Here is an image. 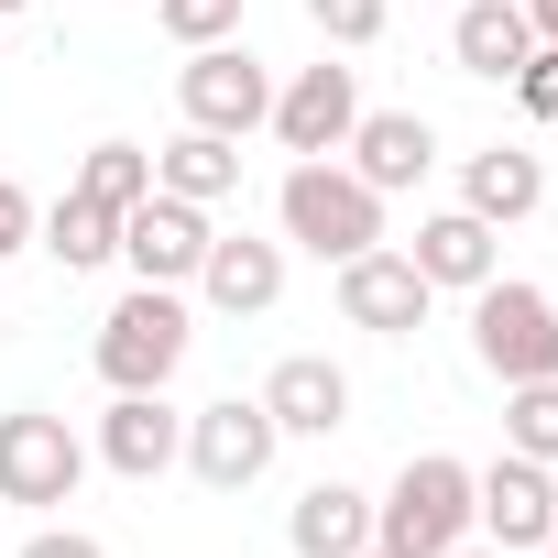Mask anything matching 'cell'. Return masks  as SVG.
<instances>
[{
	"instance_id": "32",
	"label": "cell",
	"mask_w": 558,
	"mask_h": 558,
	"mask_svg": "<svg viewBox=\"0 0 558 558\" xmlns=\"http://www.w3.org/2000/svg\"><path fill=\"white\" fill-rule=\"evenodd\" d=\"M12 12H34V0H0V23H12Z\"/></svg>"
},
{
	"instance_id": "4",
	"label": "cell",
	"mask_w": 558,
	"mask_h": 558,
	"mask_svg": "<svg viewBox=\"0 0 558 558\" xmlns=\"http://www.w3.org/2000/svg\"><path fill=\"white\" fill-rule=\"evenodd\" d=\"M471 362H482L493 384H536V373H558V296L525 286V274L471 286Z\"/></svg>"
},
{
	"instance_id": "30",
	"label": "cell",
	"mask_w": 558,
	"mask_h": 558,
	"mask_svg": "<svg viewBox=\"0 0 558 558\" xmlns=\"http://www.w3.org/2000/svg\"><path fill=\"white\" fill-rule=\"evenodd\" d=\"M449 558H504V547H482V536H460V547H449Z\"/></svg>"
},
{
	"instance_id": "31",
	"label": "cell",
	"mask_w": 558,
	"mask_h": 558,
	"mask_svg": "<svg viewBox=\"0 0 558 558\" xmlns=\"http://www.w3.org/2000/svg\"><path fill=\"white\" fill-rule=\"evenodd\" d=\"M362 558H405V547H384V536H373V547H362Z\"/></svg>"
},
{
	"instance_id": "11",
	"label": "cell",
	"mask_w": 558,
	"mask_h": 558,
	"mask_svg": "<svg viewBox=\"0 0 558 558\" xmlns=\"http://www.w3.org/2000/svg\"><path fill=\"white\" fill-rule=\"evenodd\" d=\"M208 208H186V197H143V208H121V263H132V286H197V263H208Z\"/></svg>"
},
{
	"instance_id": "22",
	"label": "cell",
	"mask_w": 558,
	"mask_h": 558,
	"mask_svg": "<svg viewBox=\"0 0 558 558\" xmlns=\"http://www.w3.org/2000/svg\"><path fill=\"white\" fill-rule=\"evenodd\" d=\"M66 186H88V197H110V208H143V197H154V154H143V143H88Z\"/></svg>"
},
{
	"instance_id": "2",
	"label": "cell",
	"mask_w": 558,
	"mask_h": 558,
	"mask_svg": "<svg viewBox=\"0 0 558 558\" xmlns=\"http://www.w3.org/2000/svg\"><path fill=\"white\" fill-rule=\"evenodd\" d=\"M186 340H197L186 286H132V296L99 318V384H110V395H165V384L186 373Z\"/></svg>"
},
{
	"instance_id": "17",
	"label": "cell",
	"mask_w": 558,
	"mask_h": 558,
	"mask_svg": "<svg viewBox=\"0 0 558 558\" xmlns=\"http://www.w3.org/2000/svg\"><path fill=\"white\" fill-rule=\"evenodd\" d=\"M460 208L493 219V230L536 219V208H547V154H536V143H482V154H460Z\"/></svg>"
},
{
	"instance_id": "7",
	"label": "cell",
	"mask_w": 558,
	"mask_h": 558,
	"mask_svg": "<svg viewBox=\"0 0 558 558\" xmlns=\"http://www.w3.org/2000/svg\"><path fill=\"white\" fill-rule=\"evenodd\" d=\"M274 449H286V427L263 416V395H208V405L186 416V471H197L208 493H252V482L274 471Z\"/></svg>"
},
{
	"instance_id": "25",
	"label": "cell",
	"mask_w": 558,
	"mask_h": 558,
	"mask_svg": "<svg viewBox=\"0 0 558 558\" xmlns=\"http://www.w3.org/2000/svg\"><path fill=\"white\" fill-rule=\"evenodd\" d=\"M154 23H165L175 45H230V34H241V0H154Z\"/></svg>"
},
{
	"instance_id": "26",
	"label": "cell",
	"mask_w": 558,
	"mask_h": 558,
	"mask_svg": "<svg viewBox=\"0 0 558 558\" xmlns=\"http://www.w3.org/2000/svg\"><path fill=\"white\" fill-rule=\"evenodd\" d=\"M514 99H525V121H558V45H536L514 66Z\"/></svg>"
},
{
	"instance_id": "29",
	"label": "cell",
	"mask_w": 558,
	"mask_h": 558,
	"mask_svg": "<svg viewBox=\"0 0 558 558\" xmlns=\"http://www.w3.org/2000/svg\"><path fill=\"white\" fill-rule=\"evenodd\" d=\"M525 23H536V45H558V0H525Z\"/></svg>"
},
{
	"instance_id": "19",
	"label": "cell",
	"mask_w": 558,
	"mask_h": 558,
	"mask_svg": "<svg viewBox=\"0 0 558 558\" xmlns=\"http://www.w3.org/2000/svg\"><path fill=\"white\" fill-rule=\"evenodd\" d=\"M286 547L296 558H362L373 547V493L362 482H307L296 514H286Z\"/></svg>"
},
{
	"instance_id": "33",
	"label": "cell",
	"mask_w": 558,
	"mask_h": 558,
	"mask_svg": "<svg viewBox=\"0 0 558 558\" xmlns=\"http://www.w3.org/2000/svg\"><path fill=\"white\" fill-rule=\"evenodd\" d=\"M547 558H558V536H547Z\"/></svg>"
},
{
	"instance_id": "27",
	"label": "cell",
	"mask_w": 558,
	"mask_h": 558,
	"mask_svg": "<svg viewBox=\"0 0 558 558\" xmlns=\"http://www.w3.org/2000/svg\"><path fill=\"white\" fill-rule=\"evenodd\" d=\"M12 558H110V547H99L88 525H45V536H23Z\"/></svg>"
},
{
	"instance_id": "6",
	"label": "cell",
	"mask_w": 558,
	"mask_h": 558,
	"mask_svg": "<svg viewBox=\"0 0 558 558\" xmlns=\"http://www.w3.org/2000/svg\"><path fill=\"white\" fill-rule=\"evenodd\" d=\"M77 482H88V438L66 427V416H45V405H12L0 416V504H77Z\"/></svg>"
},
{
	"instance_id": "15",
	"label": "cell",
	"mask_w": 558,
	"mask_h": 558,
	"mask_svg": "<svg viewBox=\"0 0 558 558\" xmlns=\"http://www.w3.org/2000/svg\"><path fill=\"white\" fill-rule=\"evenodd\" d=\"M405 263L427 274L438 296H471V286H493V274H504V230H493V219H471V208H438V219H416Z\"/></svg>"
},
{
	"instance_id": "23",
	"label": "cell",
	"mask_w": 558,
	"mask_h": 558,
	"mask_svg": "<svg viewBox=\"0 0 558 558\" xmlns=\"http://www.w3.org/2000/svg\"><path fill=\"white\" fill-rule=\"evenodd\" d=\"M504 449H525V460H547V471H558V373L504 384Z\"/></svg>"
},
{
	"instance_id": "3",
	"label": "cell",
	"mask_w": 558,
	"mask_h": 558,
	"mask_svg": "<svg viewBox=\"0 0 558 558\" xmlns=\"http://www.w3.org/2000/svg\"><path fill=\"white\" fill-rule=\"evenodd\" d=\"M373 536H384V547H405V558H449V547L471 536V460L416 449V460L373 493Z\"/></svg>"
},
{
	"instance_id": "8",
	"label": "cell",
	"mask_w": 558,
	"mask_h": 558,
	"mask_svg": "<svg viewBox=\"0 0 558 558\" xmlns=\"http://www.w3.org/2000/svg\"><path fill=\"white\" fill-rule=\"evenodd\" d=\"M471 536L482 547H547L558 536V482H547V460H525V449H504L493 471H471Z\"/></svg>"
},
{
	"instance_id": "28",
	"label": "cell",
	"mask_w": 558,
	"mask_h": 558,
	"mask_svg": "<svg viewBox=\"0 0 558 558\" xmlns=\"http://www.w3.org/2000/svg\"><path fill=\"white\" fill-rule=\"evenodd\" d=\"M34 230H45V219H34V197H23L12 175H0V263H12V252H23Z\"/></svg>"
},
{
	"instance_id": "10",
	"label": "cell",
	"mask_w": 558,
	"mask_h": 558,
	"mask_svg": "<svg viewBox=\"0 0 558 558\" xmlns=\"http://www.w3.org/2000/svg\"><path fill=\"white\" fill-rule=\"evenodd\" d=\"M351 121H362V66L318 56V66H296L286 88H274V121H263V132L286 143V154H340Z\"/></svg>"
},
{
	"instance_id": "34",
	"label": "cell",
	"mask_w": 558,
	"mask_h": 558,
	"mask_svg": "<svg viewBox=\"0 0 558 558\" xmlns=\"http://www.w3.org/2000/svg\"><path fill=\"white\" fill-rule=\"evenodd\" d=\"M0 558H12V547H0Z\"/></svg>"
},
{
	"instance_id": "5",
	"label": "cell",
	"mask_w": 558,
	"mask_h": 558,
	"mask_svg": "<svg viewBox=\"0 0 558 558\" xmlns=\"http://www.w3.org/2000/svg\"><path fill=\"white\" fill-rule=\"evenodd\" d=\"M175 110H186L197 132L241 143V132L274 121V66H263L252 45H186V66H175Z\"/></svg>"
},
{
	"instance_id": "13",
	"label": "cell",
	"mask_w": 558,
	"mask_h": 558,
	"mask_svg": "<svg viewBox=\"0 0 558 558\" xmlns=\"http://www.w3.org/2000/svg\"><path fill=\"white\" fill-rule=\"evenodd\" d=\"M340 154H351V175H362L373 197H405V186H427V165H438V121H427V110H362Z\"/></svg>"
},
{
	"instance_id": "14",
	"label": "cell",
	"mask_w": 558,
	"mask_h": 558,
	"mask_svg": "<svg viewBox=\"0 0 558 558\" xmlns=\"http://www.w3.org/2000/svg\"><path fill=\"white\" fill-rule=\"evenodd\" d=\"M263 416L286 427V438H340L351 427V373L329 351H286V362L263 373Z\"/></svg>"
},
{
	"instance_id": "16",
	"label": "cell",
	"mask_w": 558,
	"mask_h": 558,
	"mask_svg": "<svg viewBox=\"0 0 558 558\" xmlns=\"http://www.w3.org/2000/svg\"><path fill=\"white\" fill-rule=\"evenodd\" d=\"M197 296L219 318H263L274 296H286V241H263V230H219L208 263H197Z\"/></svg>"
},
{
	"instance_id": "12",
	"label": "cell",
	"mask_w": 558,
	"mask_h": 558,
	"mask_svg": "<svg viewBox=\"0 0 558 558\" xmlns=\"http://www.w3.org/2000/svg\"><path fill=\"white\" fill-rule=\"evenodd\" d=\"M88 460H99V471H121V482H165V471L186 460V416H175L165 395H110V416H99Z\"/></svg>"
},
{
	"instance_id": "1",
	"label": "cell",
	"mask_w": 558,
	"mask_h": 558,
	"mask_svg": "<svg viewBox=\"0 0 558 558\" xmlns=\"http://www.w3.org/2000/svg\"><path fill=\"white\" fill-rule=\"evenodd\" d=\"M274 230H286V252H318V263H351L384 241V197L340 165V154H296L286 186H274Z\"/></svg>"
},
{
	"instance_id": "24",
	"label": "cell",
	"mask_w": 558,
	"mask_h": 558,
	"mask_svg": "<svg viewBox=\"0 0 558 558\" xmlns=\"http://www.w3.org/2000/svg\"><path fill=\"white\" fill-rule=\"evenodd\" d=\"M307 23H318V45H329V56H362V45H384V34H395V0H307Z\"/></svg>"
},
{
	"instance_id": "9",
	"label": "cell",
	"mask_w": 558,
	"mask_h": 558,
	"mask_svg": "<svg viewBox=\"0 0 558 558\" xmlns=\"http://www.w3.org/2000/svg\"><path fill=\"white\" fill-rule=\"evenodd\" d=\"M427 307H438V286H427L395 241H373V252L340 263V318H351V329H373V340H416Z\"/></svg>"
},
{
	"instance_id": "21",
	"label": "cell",
	"mask_w": 558,
	"mask_h": 558,
	"mask_svg": "<svg viewBox=\"0 0 558 558\" xmlns=\"http://www.w3.org/2000/svg\"><path fill=\"white\" fill-rule=\"evenodd\" d=\"M66 274H99V263H121V208L110 197H88V186H66L56 208H45V230H34Z\"/></svg>"
},
{
	"instance_id": "20",
	"label": "cell",
	"mask_w": 558,
	"mask_h": 558,
	"mask_svg": "<svg viewBox=\"0 0 558 558\" xmlns=\"http://www.w3.org/2000/svg\"><path fill=\"white\" fill-rule=\"evenodd\" d=\"M154 186L165 197H186V208H219V197H241V143H219V132H175V143H154Z\"/></svg>"
},
{
	"instance_id": "18",
	"label": "cell",
	"mask_w": 558,
	"mask_h": 558,
	"mask_svg": "<svg viewBox=\"0 0 558 558\" xmlns=\"http://www.w3.org/2000/svg\"><path fill=\"white\" fill-rule=\"evenodd\" d=\"M449 56H460V77H482V88H514V66L536 56V23H525V0H460V23H449Z\"/></svg>"
}]
</instances>
